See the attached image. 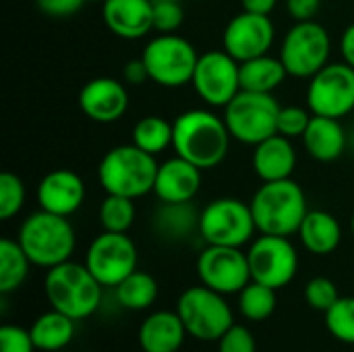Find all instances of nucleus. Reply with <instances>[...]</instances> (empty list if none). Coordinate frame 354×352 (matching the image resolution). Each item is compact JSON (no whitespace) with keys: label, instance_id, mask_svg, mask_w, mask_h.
<instances>
[{"label":"nucleus","instance_id":"obj_1","mask_svg":"<svg viewBox=\"0 0 354 352\" xmlns=\"http://www.w3.org/2000/svg\"><path fill=\"white\" fill-rule=\"evenodd\" d=\"M172 149L201 170L216 168L224 162L230 149V131L224 116L205 108L180 112L174 122Z\"/></svg>","mask_w":354,"mask_h":352},{"label":"nucleus","instance_id":"obj_2","mask_svg":"<svg viewBox=\"0 0 354 352\" xmlns=\"http://www.w3.org/2000/svg\"><path fill=\"white\" fill-rule=\"evenodd\" d=\"M249 205L257 232L276 237L297 234L309 212L305 191L292 178L263 183Z\"/></svg>","mask_w":354,"mask_h":352},{"label":"nucleus","instance_id":"obj_3","mask_svg":"<svg viewBox=\"0 0 354 352\" xmlns=\"http://www.w3.org/2000/svg\"><path fill=\"white\" fill-rule=\"evenodd\" d=\"M158 166L160 164L156 162V156L139 149L137 145H116L100 160L97 180L106 195L139 199L147 193H153Z\"/></svg>","mask_w":354,"mask_h":352},{"label":"nucleus","instance_id":"obj_4","mask_svg":"<svg viewBox=\"0 0 354 352\" xmlns=\"http://www.w3.org/2000/svg\"><path fill=\"white\" fill-rule=\"evenodd\" d=\"M19 245L29 261L37 268L50 270L68 261L75 253L77 237L68 218L37 210L29 214L17 234Z\"/></svg>","mask_w":354,"mask_h":352},{"label":"nucleus","instance_id":"obj_5","mask_svg":"<svg viewBox=\"0 0 354 352\" xmlns=\"http://www.w3.org/2000/svg\"><path fill=\"white\" fill-rule=\"evenodd\" d=\"M102 290L104 286L93 278L87 266L71 259L50 268L44 278V293L50 307L75 322L87 319L100 309Z\"/></svg>","mask_w":354,"mask_h":352},{"label":"nucleus","instance_id":"obj_6","mask_svg":"<svg viewBox=\"0 0 354 352\" xmlns=\"http://www.w3.org/2000/svg\"><path fill=\"white\" fill-rule=\"evenodd\" d=\"M280 108L272 93L241 89L224 108V120L232 139L255 147L278 133Z\"/></svg>","mask_w":354,"mask_h":352},{"label":"nucleus","instance_id":"obj_7","mask_svg":"<svg viewBox=\"0 0 354 352\" xmlns=\"http://www.w3.org/2000/svg\"><path fill=\"white\" fill-rule=\"evenodd\" d=\"M141 60L145 62L149 81L176 89L191 83L199 54L189 39L176 33H160L145 44Z\"/></svg>","mask_w":354,"mask_h":352},{"label":"nucleus","instance_id":"obj_8","mask_svg":"<svg viewBox=\"0 0 354 352\" xmlns=\"http://www.w3.org/2000/svg\"><path fill=\"white\" fill-rule=\"evenodd\" d=\"M176 313L180 315L187 334L201 342H218L222 334L234 326L232 309L224 295L203 284L191 286L178 297Z\"/></svg>","mask_w":354,"mask_h":352},{"label":"nucleus","instance_id":"obj_9","mask_svg":"<svg viewBox=\"0 0 354 352\" xmlns=\"http://www.w3.org/2000/svg\"><path fill=\"white\" fill-rule=\"evenodd\" d=\"M257 232L251 205L236 197L209 201L199 214V237L205 245L245 247Z\"/></svg>","mask_w":354,"mask_h":352},{"label":"nucleus","instance_id":"obj_10","mask_svg":"<svg viewBox=\"0 0 354 352\" xmlns=\"http://www.w3.org/2000/svg\"><path fill=\"white\" fill-rule=\"evenodd\" d=\"M332 39L328 29L317 21H297L284 35L280 60L290 77L311 79L328 62Z\"/></svg>","mask_w":354,"mask_h":352},{"label":"nucleus","instance_id":"obj_11","mask_svg":"<svg viewBox=\"0 0 354 352\" xmlns=\"http://www.w3.org/2000/svg\"><path fill=\"white\" fill-rule=\"evenodd\" d=\"M137 247L127 232L97 234L85 253V266L104 288H116L137 270Z\"/></svg>","mask_w":354,"mask_h":352},{"label":"nucleus","instance_id":"obj_12","mask_svg":"<svg viewBox=\"0 0 354 352\" xmlns=\"http://www.w3.org/2000/svg\"><path fill=\"white\" fill-rule=\"evenodd\" d=\"M307 108L317 116L344 118L354 110V68L342 62H328L307 85Z\"/></svg>","mask_w":354,"mask_h":352},{"label":"nucleus","instance_id":"obj_13","mask_svg":"<svg viewBox=\"0 0 354 352\" xmlns=\"http://www.w3.org/2000/svg\"><path fill=\"white\" fill-rule=\"evenodd\" d=\"M191 85L209 108H226L241 91V62L226 50L199 54Z\"/></svg>","mask_w":354,"mask_h":352},{"label":"nucleus","instance_id":"obj_14","mask_svg":"<svg viewBox=\"0 0 354 352\" xmlns=\"http://www.w3.org/2000/svg\"><path fill=\"white\" fill-rule=\"evenodd\" d=\"M247 257L251 280L276 290L288 286L299 272V253L290 243V237L261 234L251 243Z\"/></svg>","mask_w":354,"mask_h":352},{"label":"nucleus","instance_id":"obj_15","mask_svg":"<svg viewBox=\"0 0 354 352\" xmlns=\"http://www.w3.org/2000/svg\"><path fill=\"white\" fill-rule=\"evenodd\" d=\"M197 276L203 286L220 295H239L251 282L249 257L241 247L205 245L197 257Z\"/></svg>","mask_w":354,"mask_h":352},{"label":"nucleus","instance_id":"obj_16","mask_svg":"<svg viewBox=\"0 0 354 352\" xmlns=\"http://www.w3.org/2000/svg\"><path fill=\"white\" fill-rule=\"evenodd\" d=\"M276 37V27L270 15L243 10L228 21L222 33V50L239 62L263 56L270 52Z\"/></svg>","mask_w":354,"mask_h":352},{"label":"nucleus","instance_id":"obj_17","mask_svg":"<svg viewBox=\"0 0 354 352\" xmlns=\"http://www.w3.org/2000/svg\"><path fill=\"white\" fill-rule=\"evenodd\" d=\"M79 108L89 120L112 124L127 114L129 91L124 83L114 77H95L81 87Z\"/></svg>","mask_w":354,"mask_h":352},{"label":"nucleus","instance_id":"obj_18","mask_svg":"<svg viewBox=\"0 0 354 352\" xmlns=\"http://www.w3.org/2000/svg\"><path fill=\"white\" fill-rule=\"evenodd\" d=\"M85 201V183L83 178L68 168L50 170L37 185V203L39 210L58 216H73Z\"/></svg>","mask_w":354,"mask_h":352},{"label":"nucleus","instance_id":"obj_19","mask_svg":"<svg viewBox=\"0 0 354 352\" xmlns=\"http://www.w3.org/2000/svg\"><path fill=\"white\" fill-rule=\"evenodd\" d=\"M201 189V168L189 160L174 156L158 166L153 195L162 203H185L193 201Z\"/></svg>","mask_w":354,"mask_h":352},{"label":"nucleus","instance_id":"obj_20","mask_svg":"<svg viewBox=\"0 0 354 352\" xmlns=\"http://www.w3.org/2000/svg\"><path fill=\"white\" fill-rule=\"evenodd\" d=\"M102 17L106 27L122 39H141L153 29L151 0H106Z\"/></svg>","mask_w":354,"mask_h":352},{"label":"nucleus","instance_id":"obj_21","mask_svg":"<svg viewBox=\"0 0 354 352\" xmlns=\"http://www.w3.org/2000/svg\"><path fill=\"white\" fill-rule=\"evenodd\" d=\"M297 168V149L292 139L276 133L253 149V170L261 183L290 178Z\"/></svg>","mask_w":354,"mask_h":352},{"label":"nucleus","instance_id":"obj_22","mask_svg":"<svg viewBox=\"0 0 354 352\" xmlns=\"http://www.w3.org/2000/svg\"><path fill=\"white\" fill-rule=\"evenodd\" d=\"M187 336V328L176 311H153L143 319L137 340L143 352H178Z\"/></svg>","mask_w":354,"mask_h":352},{"label":"nucleus","instance_id":"obj_23","mask_svg":"<svg viewBox=\"0 0 354 352\" xmlns=\"http://www.w3.org/2000/svg\"><path fill=\"white\" fill-rule=\"evenodd\" d=\"M301 139L307 154L317 162H334L346 149V131L338 118L313 114Z\"/></svg>","mask_w":354,"mask_h":352},{"label":"nucleus","instance_id":"obj_24","mask_svg":"<svg viewBox=\"0 0 354 352\" xmlns=\"http://www.w3.org/2000/svg\"><path fill=\"white\" fill-rule=\"evenodd\" d=\"M297 234L303 247L313 255H330L342 243V226L338 218L326 210H309Z\"/></svg>","mask_w":354,"mask_h":352},{"label":"nucleus","instance_id":"obj_25","mask_svg":"<svg viewBox=\"0 0 354 352\" xmlns=\"http://www.w3.org/2000/svg\"><path fill=\"white\" fill-rule=\"evenodd\" d=\"M199 214L193 201L162 203L153 214V232L166 243H180L199 232Z\"/></svg>","mask_w":354,"mask_h":352},{"label":"nucleus","instance_id":"obj_26","mask_svg":"<svg viewBox=\"0 0 354 352\" xmlns=\"http://www.w3.org/2000/svg\"><path fill=\"white\" fill-rule=\"evenodd\" d=\"M31 340L35 344V351L58 352L66 349L75 338V319L68 315L50 309L41 313L29 328Z\"/></svg>","mask_w":354,"mask_h":352},{"label":"nucleus","instance_id":"obj_27","mask_svg":"<svg viewBox=\"0 0 354 352\" xmlns=\"http://www.w3.org/2000/svg\"><path fill=\"white\" fill-rule=\"evenodd\" d=\"M288 77L280 56H257L241 62V89L274 93Z\"/></svg>","mask_w":354,"mask_h":352},{"label":"nucleus","instance_id":"obj_28","mask_svg":"<svg viewBox=\"0 0 354 352\" xmlns=\"http://www.w3.org/2000/svg\"><path fill=\"white\" fill-rule=\"evenodd\" d=\"M29 266H33L19 245V241L2 239L0 241V295L6 297L23 286L29 274Z\"/></svg>","mask_w":354,"mask_h":352},{"label":"nucleus","instance_id":"obj_29","mask_svg":"<svg viewBox=\"0 0 354 352\" xmlns=\"http://www.w3.org/2000/svg\"><path fill=\"white\" fill-rule=\"evenodd\" d=\"M116 301L127 311H145L158 299V282L151 274L135 270L114 288Z\"/></svg>","mask_w":354,"mask_h":352},{"label":"nucleus","instance_id":"obj_30","mask_svg":"<svg viewBox=\"0 0 354 352\" xmlns=\"http://www.w3.org/2000/svg\"><path fill=\"white\" fill-rule=\"evenodd\" d=\"M172 137H174L172 122L153 114V116H143L135 122L131 133V143L151 156H160L162 151L172 147Z\"/></svg>","mask_w":354,"mask_h":352},{"label":"nucleus","instance_id":"obj_31","mask_svg":"<svg viewBox=\"0 0 354 352\" xmlns=\"http://www.w3.org/2000/svg\"><path fill=\"white\" fill-rule=\"evenodd\" d=\"M278 307L276 288H270L261 282L251 280L239 293V309L241 315L249 322H266L274 315Z\"/></svg>","mask_w":354,"mask_h":352},{"label":"nucleus","instance_id":"obj_32","mask_svg":"<svg viewBox=\"0 0 354 352\" xmlns=\"http://www.w3.org/2000/svg\"><path fill=\"white\" fill-rule=\"evenodd\" d=\"M135 199L122 195H106L97 212L100 224L108 232H129L135 224Z\"/></svg>","mask_w":354,"mask_h":352},{"label":"nucleus","instance_id":"obj_33","mask_svg":"<svg viewBox=\"0 0 354 352\" xmlns=\"http://www.w3.org/2000/svg\"><path fill=\"white\" fill-rule=\"evenodd\" d=\"M328 332L342 344H354V297H340L326 313Z\"/></svg>","mask_w":354,"mask_h":352},{"label":"nucleus","instance_id":"obj_34","mask_svg":"<svg viewBox=\"0 0 354 352\" xmlns=\"http://www.w3.org/2000/svg\"><path fill=\"white\" fill-rule=\"evenodd\" d=\"M25 185L15 172H2L0 174V220L15 218L23 205H25Z\"/></svg>","mask_w":354,"mask_h":352},{"label":"nucleus","instance_id":"obj_35","mask_svg":"<svg viewBox=\"0 0 354 352\" xmlns=\"http://www.w3.org/2000/svg\"><path fill=\"white\" fill-rule=\"evenodd\" d=\"M153 8V31L158 33H176L185 23V8L180 0H151Z\"/></svg>","mask_w":354,"mask_h":352},{"label":"nucleus","instance_id":"obj_36","mask_svg":"<svg viewBox=\"0 0 354 352\" xmlns=\"http://www.w3.org/2000/svg\"><path fill=\"white\" fill-rule=\"evenodd\" d=\"M338 299H340V295H338L336 284L330 278H326V276L311 278L307 282V286H305V301L315 311L326 313Z\"/></svg>","mask_w":354,"mask_h":352},{"label":"nucleus","instance_id":"obj_37","mask_svg":"<svg viewBox=\"0 0 354 352\" xmlns=\"http://www.w3.org/2000/svg\"><path fill=\"white\" fill-rule=\"evenodd\" d=\"M311 118H313V112L309 108L305 110L301 106H282L278 114V133L288 139L303 137Z\"/></svg>","mask_w":354,"mask_h":352},{"label":"nucleus","instance_id":"obj_38","mask_svg":"<svg viewBox=\"0 0 354 352\" xmlns=\"http://www.w3.org/2000/svg\"><path fill=\"white\" fill-rule=\"evenodd\" d=\"M218 352H257L255 336L245 326H230L218 340Z\"/></svg>","mask_w":354,"mask_h":352},{"label":"nucleus","instance_id":"obj_39","mask_svg":"<svg viewBox=\"0 0 354 352\" xmlns=\"http://www.w3.org/2000/svg\"><path fill=\"white\" fill-rule=\"evenodd\" d=\"M35 344L31 340L29 330L19 326H2L0 328V352H33Z\"/></svg>","mask_w":354,"mask_h":352},{"label":"nucleus","instance_id":"obj_40","mask_svg":"<svg viewBox=\"0 0 354 352\" xmlns=\"http://www.w3.org/2000/svg\"><path fill=\"white\" fill-rule=\"evenodd\" d=\"M87 0H35L37 8L50 19H66L81 10Z\"/></svg>","mask_w":354,"mask_h":352},{"label":"nucleus","instance_id":"obj_41","mask_svg":"<svg viewBox=\"0 0 354 352\" xmlns=\"http://www.w3.org/2000/svg\"><path fill=\"white\" fill-rule=\"evenodd\" d=\"M322 8V0H286L288 15L297 21H315Z\"/></svg>","mask_w":354,"mask_h":352},{"label":"nucleus","instance_id":"obj_42","mask_svg":"<svg viewBox=\"0 0 354 352\" xmlns=\"http://www.w3.org/2000/svg\"><path fill=\"white\" fill-rule=\"evenodd\" d=\"M122 75H124V83H127V85H133V87L143 85L145 81H149V75H147L145 62H143L141 58H137V60H129V62L124 64Z\"/></svg>","mask_w":354,"mask_h":352},{"label":"nucleus","instance_id":"obj_43","mask_svg":"<svg viewBox=\"0 0 354 352\" xmlns=\"http://www.w3.org/2000/svg\"><path fill=\"white\" fill-rule=\"evenodd\" d=\"M340 56L354 68V23L348 25L340 35Z\"/></svg>","mask_w":354,"mask_h":352},{"label":"nucleus","instance_id":"obj_44","mask_svg":"<svg viewBox=\"0 0 354 352\" xmlns=\"http://www.w3.org/2000/svg\"><path fill=\"white\" fill-rule=\"evenodd\" d=\"M278 0H241L243 10L257 12V15H270L276 8Z\"/></svg>","mask_w":354,"mask_h":352},{"label":"nucleus","instance_id":"obj_45","mask_svg":"<svg viewBox=\"0 0 354 352\" xmlns=\"http://www.w3.org/2000/svg\"><path fill=\"white\" fill-rule=\"evenodd\" d=\"M351 230H353V237H354V214H353V218H351Z\"/></svg>","mask_w":354,"mask_h":352},{"label":"nucleus","instance_id":"obj_46","mask_svg":"<svg viewBox=\"0 0 354 352\" xmlns=\"http://www.w3.org/2000/svg\"><path fill=\"white\" fill-rule=\"evenodd\" d=\"M87 2H100V4H104L106 0H87Z\"/></svg>","mask_w":354,"mask_h":352}]
</instances>
